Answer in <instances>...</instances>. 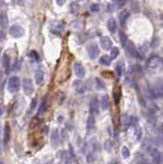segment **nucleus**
<instances>
[{
	"mask_svg": "<svg viewBox=\"0 0 163 164\" xmlns=\"http://www.w3.org/2000/svg\"><path fill=\"white\" fill-rule=\"evenodd\" d=\"M21 86V80L18 76H11L7 81V89L9 92H18Z\"/></svg>",
	"mask_w": 163,
	"mask_h": 164,
	"instance_id": "obj_1",
	"label": "nucleus"
},
{
	"mask_svg": "<svg viewBox=\"0 0 163 164\" xmlns=\"http://www.w3.org/2000/svg\"><path fill=\"white\" fill-rule=\"evenodd\" d=\"M8 33L12 38H21L24 36L25 29L19 25H12L11 27L9 28Z\"/></svg>",
	"mask_w": 163,
	"mask_h": 164,
	"instance_id": "obj_2",
	"label": "nucleus"
},
{
	"mask_svg": "<svg viewBox=\"0 0 163 164\" xmlns=\"http://www.w3.org/2000/svg\"><path fill=\"white\" fill-rule=\"evenodd\" d=\"M22 86H23V92H24L25 95H30L34 92V85H33V82L30 78H24Z\"/></svg>",
	"mask_w": 163,
	"mask_h": 164,
	"instance_id": "obj_3",
	"label": "nucleus"
},
{
	"mask_svg": "<svg viewBox=\"0 0 163 164\" xmlns=\"http://www.w3.org/2000/svg\"><path fill=\"white\" fill-rule=\"evenodd\" d=\"M126 51L128 53L129 56L131 58H136V59H142V56H139V53L138 51V48L136 47V45L131 42V41H128L127 44L125 46Z\"/></svg>",
	"mask_w": 163,
	"mask_h": 164,
	"instance_id": "obj_4",
	"label": "nucleus"
},
{
	"mask_svg": "<svg viewBox=\"0 0 163 164\" xmlns=\"http://www.w3.org/2000/svg\"><path fill=\"white\" fill-rule=\"evenodd\" d=\"M87 54H88L90 59H97L100 54V48L99 46H97V44L94 43L91 44V45H89L88 47H87Z\"/></svg>",
	"mask_w": 163,
	"mask_h": 164,
	"instance_id": "obj_5",
	"label": "nucleus"
},
{
	"mask_svg": "<svg viewBox=\"0 0 163 164\" xmlns=\"http://www.w3.org/2000/svg\"><path fill=\"white\" fill-rule=\"evenodd\" d=\"M89 110L90 114L92 115H97L100 111V101L97 98H92L89 101Z\"/></svg>",
	"mask_w": 163,
	"mask_h": 164,
	"instance_id": "obj_6",
	"label": "nucleus"
},
{
	"mask_svg": "<svg viewBox=\"0 0 163 164\" xmlns=\"http://www.w3.org/2000/svg\"><path fill=\"white\" fill-rule=\"evenodd\" d=\"M100 43L102 48H104L105 50H111L113 48V42L111 38L108 37V36H103L100 40Z\"/></svg>",
	"mask_w": 163,
	"mask_h": 164,
	"instance_id": "obj_7",
	"label": "nucleus"
},
{
	"mask_svg": "<svg viewBox=\"0 0 163 164\" xmlns=\"http://www.w3.org/2000/svg\"><path fill=\"white\" fill-rule=\"evenodd\" d=\"M74 72L78 78H83L85 76V69L80 63H74Z\"/></svg>",
	"mask_w": 163,
	"mask_h": 164,
	"instance_id": "obj_8",
	"label": "nucleus"
},
{
	"mask_svg": "<svg viewBox=\"0 0 163 164\" xmlns=\"http://www.w3.org/2000/svg\"><path fill=\"white\" fill-rule=\"evenodd\" d=\"M10 140V126L8 123H6L4 125L3 129V145L7 146V144L9 143Z\"/></svg>",
	"mask_w": 163,
	"mask_h": 164,
	"instance_id": "obj_9",
	"label": "nucleus"
},
{
	"mask_svg": "<svg viewBox=\"0 0 163 164\" xmlns=\"http://www.w3.org/2000/svg\"><path fill=\"white\" fill-rule=\"evenodd\" d=\"M161 156H162L161 153H160L157 149L151 150V157L155 164H160V162H161Z\"/></svg>",
	"mask_w": 163,
	"mask_h": 164,
	"instance_id": "obj_10",
	"label": "nucleus"
},
{
	"mask_svg": "<svg viewBox=\"0 0 163 164\" xmlns=\"http://www.w3.org/2000/svg\"><path fill=\"white\" fill-rule=\"evenodd\" d=\"M153 89V92H154V95H155V97H159V98H161L163 97V83L162 82H158V83H156L155 84V86L152 88Z\"/></svg>",
	"mask_w": 163,
	"mask_h": 164,
	"instance_id": "obj_11",
	"label": "nucleus"
},
{
	"mask_svg": "<svg viewBox=\"0 0 163 164\" xmlns=\"http://www.w3.org/2000/svg\"><path fill=\"white\" fill-rule=\"evenodd\" d=\"M35 81L38 85H41L44 81V73L42 70H36L35 71Z\"/></svg>",
	"mask_w": 163,
	"mask_h": 164,
	"instance_id": "obj_12",
	"label": "nucleus"
},
{
	"mask_svg": "<svg viewBox=\"0 0 163 164\" xmlns=\"http://www.w3.org/2000/svg\"><path fill=\"white\" fill-rule=\"evenodd\" d=\"M118 18H119V22H120V24L124 25L126 23V21H127V19L129 18V11L127 9H123L122 11H120Z\"/></svg>",
	"mask_w": 163,
	"mask_h": 164,
	"instance_id": "obj_13",
	"label": "nucleus"
},
{
	"mask_svg": "<svg viewBox=\"0 0 163 164\" xmlns=\"http://www.w3.org/2000/svg\"><path fill=\"white\" fill-rule=\"evenodd\" d=\"M107 27H108V30L112 34L115 33L116 31H117V23H116V20L115 19L109 20L107 23Z\"/></svg>",
	"mask_w": 163,
	"mask_h": 164,
	"instance_id": "obj_14",
	"label": "nucleus"
},
{
	"mask_svg": "<svg viewBox=\"0 0 163 164\" xmlns=\"http://www.w3.org/2000/svg\"><path fill=\"white\" fill-rule=\"evenodd\" d=\"M51 144L54 148H56L59 145V134L58 130H53L51 133Z\"/></svg>",
	"mask_w": 163,
	"mask_h": 164,
	"instance_id": "obj_15",
	"label": "nucleus"
},
{
	"mask_svg": "<svg viewBox=\"0 0 163 164\" xmlns=\"http://www.w3.org/2000/svg\"><path fill=\"white\" fill-rule=\"evenodd\" d=\"M100 105L103 110H107V109H109V107H110V101H109L108 95H103V97L101 98Z\"/></svg>",
	"mask_w": 163,
	"mask_h": 164,
	"instance_id": "obj_16",
	"label": "nucleus"
},
{
	"mask_svg": "<svg viewBox=\"0 0 163 164\" xmlns=\"http://www.w3.org/2000/svg\"><path fill=\"white\" fill-rule=\"evenodd\" d=\"M2 63H3V68L5 70V73L6 74H8L9 70H10V66H11V63H10V58L9 56H7V54H5L3 56V59H2Z\"/></svg>",
	"mask_w": 163,
	"mask_h": 164,
	"instance_id": "obj_17",
	"label": "nucleus"
},
{
	"mask_svg": "<svg viewBox=\"0 0 163 164\" xmlns=\"http://www.w3.org/2000/svg\"><path fill=\"white\" fill-rule=\"evenodd\" d=\"M74 85H75V88H76V90L78 93H83L85 92V85L83 84V82L77 80V81H75Z\"/></svg>",
	"mask_w": 163,
	"mask_h": 164,
	"instance_id": "obj_18",
	"label": "nucleus"
},
{
	"mask_svg": "<svg viewBox=\"0 0 163 164\" xmlns=\"http://www.w3.org/2000/svg\"><path fill=\"white\" fill-rule=\"evenodd\" d=\"M123 64H122V62H118L117 64H116V66H115V73L117 74V76L118 77H120V76H122V74H123Z\"/></svg>",
	"mask_w": 163,
	"mask_h": 164,
	"instance_id": "obj_19",
	"label": "nucleus"
},
{
	"mask_svg": "<svg viewBox=\"0 0 163 164\" xmlns=\"http://www.w3.org/2000/svg\"><path fill=\"white\" fill-rule=\"evenodd\" d=\"M111 58H110V56H101L100 58V64H102L103 66H109V65L111 64Z\"/></svg>",
	"mask_w": 163,
	"mask_h": 164,
	"instance_id": "obj_20",
	"label": "nucleus"
},
{
	"mask_svg": "<svg viewBox=\"0 0 163 164\" xmlns=\"http://www.w3.org/2000/svg\"><path fill=\"white\" fill-rule=\"evenodd\" d=\"M46 110H47V101L44 100L41 103L39 109H38V115H43L46 112Z\"/></svg>",
	"mask_w": 163,
	"mask_h": 164,
	"instance_id": "obj_21",
	"label": "nucleus"
},
{
	"mask_svg": "<svg viewBox=\"0 0 163 164\" xmlns=\"http://www.w3.org/2000/svg\"><path fill=\"white\" fill-rule=\"evenodd\" d=\"M78 10H79V3L77 1L71 2V4H70V11H71L72 14H76Z\"/></svg>",
	"mask_w": 163,
	"mask_h": 164,
	"instance_id": "obj_22",
	"label": "nucleus"
},
{
	"mask_svg": "<svg viewBox=\"0 0 163 164\" xmlns=\"http://www.w3.org/2000/svg\"><path fill=\"white\" fill-rule=\"evenodd\" d=\"M119 38H120V43H121V45L125 47L126 44H127V42H128L127 36H126L123 32H120V33H119Z\"/></svg>",
	"mask_w": 163,
	"mask_h": 164,
	"instance_id": "obj_23",
	"label": "nucleus"
},
{
	"mask_svg": "<svg viewBox=\"0 0 163 164\" xmlns=\"http://www.w3.org/2000/svg\"><path fill=\"white\" fill-rule=\"evenodd\" d=\"M8 24V19H7V17L4 14H0V26H1L2 28H5Z\"/></svg>",
	"mask_w": 163,
	"mask_h": 164,
	"instance_id": "obj_24",
	"label": "nucleus"
},
{
	"mask_svg": "<svg viewBox=\"0 0 163 164\" xmlns=\"http://www.w3.org/2000/svg\"><path fill=\"white\" fill-rule=\"evenodd\" d=\"M122 124L125 128H127V127L130 125V117L128 115H126V114H124L122 116Z\"/></svg>",
	"mask_w": 163,
	"mask_h": 164,
	"instance_id": "obj_25",
	"label": "nucleus"
},
{
	"mask_svg": "<svg viewBox=\"0 0 163 164\" xmlns=\"http://www.w3.org/2000/svg\"><path fill=\"white\" fill-rule=\"evenodd\" d=\"M119 53H120V50H119V48L118 47H113L112 49H111V53H110L111 59H115L119 56Z\"/></svg>",
	"mask_w": 163,
	"mask_h": 164,
	"instance_id": "obj_26",
	"label": "nucleus"
},
{
	"mask_svg": "<svg viewBox=\"0 0 163 164\" xmlns=\"http://www.w3.org/2000/svg\"><path fill=\"white\" fill-rule=\"evenodd\" d=\"M121 154H122V157L124 159H126V158H128L129 156H130V152H129V149L127 147H122V150H121Z\"/></svg>",
	"mask_w": 163,
	"mask_h": 164,
	"instance_id": "obj_27",
	"label": "nucleus"
},
{
	"mask_svg": "<svg viewBox=\"0 0 163 164\" xmlns=\"http://www.w3.org/2000/svg\"><path fill=\"white\" fill-rule=\"evenodd\" d=\"M95 86H97V89H104V88L106 87V85L102 80H100L97 78V79H95Z\"/></svg>",
	"mask_w": 163,
	"mask_h": 164,
	"instance_id": "obj_28",
	"label": "nucleus"
},
{
	"mask_svg": "<svg viewBox=\"0 0 163 164\" xmlns=\"http://www.w3.org/2000/svg\"><path fill=\"white\" fill-rule=\"evenodd\" d=\"M94 119L92 116H90L88 118V122H87V128H88V130H90L91 128H94Z\"/></svg>",
	"mask_w": 163,
	"mask_h": 164,
	"instance_id": "obj_29",
	"label": "nucleus"
},
{
	"mask_svg": "<svg viewBox=\"0 0 163 164\" xmlns=\"http://www.w3.org/2000/svg\"><path fill=\"white\" fill-rule=\"evenodd\" d=\"M120 97H121V93H120V90H117V92H114V101H115L116 104H119L120 101Z\"/></svg>",
	"mask_w": 163,
	"mask_h": 164,
	"instance_id": "obj_30",
	"label": "nucleus"
},
{
	"mask_svg": "<svg viewBox=\"0 0 163 164\" xmlns=\"http://www.w3.org/2000/svg\"><path fill=\"white\" fill-rule=\"evenodd\" d=\"M131 9H133V11L134 12H139V3L138 2H136V1H133V2H131Z\"/></svg>",
	"mask_w": 163,
	"mask_h": 164,
	"instance_id": "obj_31",
	"label": "nucleus"
},
{
	"mask_svg": "<svg viewBox=\"0 0 163 164\" xmlns=\"http://www.w3.org/2000/svg\"><path fill=\"white\" fill-rule=\"evenodd\" d=\"M90 10L94 12H97L100 10V5L97 4V3H92L90 5Z\"/></svg>",
	"mask_w": 163,
	"mask_h": 164,
	"instance_id": "obj_32",
	"label": "nucleus"
},
{
	"mask_svg": "<svg viewBox=\"0 0 163 164\" xmlns=\"http://www.w3.org/2000/svg\"><path fill=\"white\" fill-rule=\"evenodd\" d=\"M105 149L107 151H111V149H112V143H111L110 140H106L105 143Z\"/></svg>",
	"mask_w": 163,
	"mask_h": 164,
	"instance_id": "obj_33",
	"label": "nucleus"
},
{
	"mask_svg": "<svg viewBox=\"0 0 163 164\" xmlns=\"http://www.w3.org/2000/svg\"><path fill=\"white\" fill-rule=\"evenodd\" d=\"M86 159H87V161H88L89 163H91L92 161H94V159H95V155L94 154V153H89V154L87 155Z\"/></svg>",
	"mask_w": 163,
	"mask_h": 164,
	"instance_id": "obj_34",
	"label": "nucleus"
},
{
	"mask_svg": "<svg viewBox=\"0 0 163 164\" xmlns=\"http://www.w3.org/2000/svg\"><path fill=\"white\" fill-rule=\"evenodd\" d=\"M30 56H31V58H33V59H35V61H39V56H38V53H36V51L32 50L30 53Z\"/></svg>",
	"mask_w": 163,
	"mask_h": 164,
	"instance_id": "obj_35",
	"label": "nucleus"
},
{
	"mask_svg": "<svg viewBox=\"0 0 163 164\" xmlns=\"http://www.w3.org/2000/svg\"><path fill=\"white\" fill-rule=\"evenodd\" d=\"M138 118L136 117H134V116H133V117H130V125H136L138 124Z\"/></svg>",
	"mask_w": 163,
	"mask_h": 164,
	"instance_id": "obj_36",
	"label": "nucleus"
},
{
	"mask_svg": "<svg viewBox=\"0 0 163 164\" xmlns=\"http://www.w3.org/2000/svg\"><path fill=\"white\" fill-rule=\"evenodd\" d=\"M36 106H37V100H36V98H33V101H31L30 108L33 110V109H35V108H36Z\"/></svg>",
	"mask_w": 163,
	"mask_h": 164,
	"instance_id": "obj_37",
	"label": "nucleus"
},
{
	"mask_svg": "<svg viewBox=\"0 0 163 164\" xmlns=\"http://www.w3.org/2000/svg\"><path fill=\"white\" fill-rule=\"evenodd\" d=\"M125 3H126L125 1H116L115 2V4H117L118 7H123L124 5H125Z\"/></svg>",
	"mask_w": 163,
	"mask_h": 164,
	"instance_id": "obj_38",
	"label": "nucleus"
},
{
	"mask_svg": "<svg viewBox=\"0 0 163 164\" xmlns=\"http://www.w3.org/2000/svg\"><path fill=\"white\" fill-rule=\"evenodd\" d=\"M3 105H2L1 103H0V116L2 115V114H3Z\"/></svg>",
	"mask_w": 163,
	"mask_h": 164,
	"instance_id": "obj_39",
	"label": "nucleus"
},
{
	"mask_svg": "<svg viewBox=\"0 0 163 164\" xmlns=\"http://www.w3.org/2000/svg\"><path fill=\"white\" fill-rule=\"evenodd\" d=\"M65 3V1H56V4H59V5H63Z\"/></svg>",
	"mask_w": 163,
	"mask_h": 164,
	"instance_id": "obj_40",
	"label": "nucleus"
},
{
	"mask_svg": "<svg viewBox=\"0 0 163 164\" xmlns=\"http://www.w3.org/2000/svg\"><path fill=\"white\" fill-rule=\"evenodd\" d=\"M109 164H120V163H119L118 161H111V162L109 163Z\"/></svg>",
	"mask_w": 163,
	"mask_h": 164,
	"instance_id": "obj_41",
	"label": "nucleus"
},
{
	"mask_svg": "<svg viewBox=\"0 0 163 164\" xmlns=\"http://www.w3.org/2000/svg\"><path fill=\"white\" fill-rule=\"evenodd\" d=\"M160 20H161V22L163 23V14L161 15V17H160Z\"/></svg>",
	"mask_w": 163,
	"mask_h": 164,
	"instance_id": "obj_42",
	"label": "nucleus"
},
{
	"mask_svg": "<svg viewBox=\"0 0 163 164\" xmlns=\"http://www.w3.org/2000/svg\"><path fill=\"white\" fill-rule=\"evenodd\" d=\"M0 164H4V163H3V161H2L1 159H0Z\"/></svg>",
	"mask_w": 163,
	"mask_h": 164,
	"instance_id": "obj_43",
	"label": "nucleus"
},
{
	"mask_svg": "<svg viewBox=\"0 0 163 164\" xmlns=\"http://www.w3.org/2000/svg\"><path fill=\"white\" fill-rule=\"evenodd\" d=\"M0 53H1V47H0Z\"/></svg>",
	"mask_w": 163,
	"mask_h": 164,
	"instance_id": "obj_44",
	"label": "nucleus"
}]
</instances>
